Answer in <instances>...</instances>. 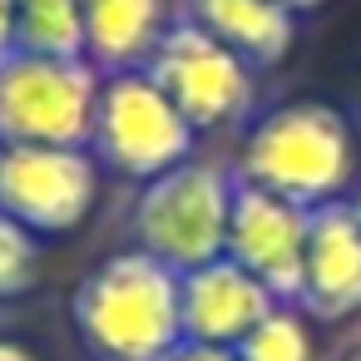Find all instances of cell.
Listing matches in <instances>:
<instances>
[{"mask_svg":"<svg viewBox=\"0 0 361 361\" xmlns=\"http://www.w3.org/2000/svg\"><path fill=\"white\" fill-rule=\"evenodd\" d=\"M297 312L312 322H346L361 312V223L346 198L312 208Z\"/></svg>","mask_w":361,"mask_h":361,"instance_id":"cell-9","label":"cell"},{"mask_svg":"<svg viewBox=\"0 0 361 361\" xmlns=\"http://www.w3.org/2000/svg\"><path fill=\"white\" fill-rule=\"evenodd\" d=\"M233 173L287 203L322 208L346 198L356 178L351 119L326 99H287L247 119Z\"/></svg>","mask_w":361,"mask_h":361,"instance_id":"cell-1","label":"cell"},{"mask_svg":"<svg viewBox=\"0 0 361 361\" xmlns=\"http://www.w3.org/2000/svg\"><path fill=\"white\" fill-rule=\"evenodd\" d=\"M104 169L90 149L60 144H0V213L35 238L85 228L99 203Z\"/></svg>","mask_w":361,"mask_h":361,"instance_id":"cell-7","label":"cell"},{"mask_svg":"<svg viewBox=\"0 0 361 361\" xmlns=\"http://www.w3.org/2000/svg\"><path fill=\"white\" fill-rule=\"evenodd\" d=\"M16 50L85 60V20L80 0H16Z\"/></svg>","mask_w":361,"mask_h":361,"instance_id":"cell-13","label":"cell"},{"mask_svg":"<svg viewBox=\"0 0 361 361\" xmlns=\"http://www.w3.org/2000/svg\"><path fill=\"white\" fill-rule=\"evenodd\" d=\"M193 149H198V129L173 109V99L149 80V70H119L99 80L90 154L99 159L104 173L149 183L188 164Z\"/></svg>","mask_w":361,"mask_h":361,"instance_id":"cell-4","label":"cell"},{"mask_svg":"<svg viewBox=\"0 0 361 361\" xmlns=\"http://www.w3.org/2000/svg\"><path fill=\"white\" fill-rule=\"evenodd\" d=\"M164 361H238L228 346H203V341H178Z\"/></svg>","mask_w":361,"mask_h":361,"instance_id":"cell-16","label":"cell"},{"mask_svg":"<svg viewBox=\"0 0 361 361\" xmlns=\"http://www.w3.org/2000/svg\"><path fill=\"white\" fill-rule=\"evenodd\" d=\"M178 11L233 55H243L257 75L282 65L297 45V16L282 0H183Z\"/></svg>","mask_w":361,"mask_h":361,"instance_id":"cell-12","label":"cell"},{"mask_svg":"<svg viewBox=\"0 0 361 361\" xmlns=\"http://www.w3.org/2000/svg\"><path fill=\"white\" fill-rule=\"evenodd\" d=\"M282 302L252 277L243 272L228 252L183 272L178 277V312H183V341H203V346H238L267 312H277Z\"/></svg>","mask_w":361,"mask_h":361,"instance_id":"cell-10","label":"cell"},{"mask_svg":"<svg viewBox=\"0 0 361 361\" xmlns=\"http://www.w3.org/2000/svg\"><path fill=\"white\" fill-rule=\"evenodd\" d=\"M99 70L90 60L0 55V144H60L90 149Z\"/></svg>","mask_w":361,"mask_h":361,"instance_id":"cell-6","label":"cell"},{"mask_svg":"<svg viewBox=\"0 0 361 361\" xmlns=\"http://www.w3.org/2000/svg\"><path fill=\"white\" fill-rule=\"evenodd\" d=\"M233 213V169L213 159H188L149 183L129 203V247L159 257L178 277L228 252Z\"/></svg>","mask_w":361,"mask_h":361,"instance_id":"cell-3","label":"cell"},{"mask_svg":"<svg viewBox=\"0 0 361 361\" xmlns=\"http://www.w3.org/2000/svg\"><path fill=\"white\" fill-rule=\"evenodd\" d=\"M70 322L94 361H164L183 341L178 272L139 247L109 252L80 277Z\"/></svg>","mask_w":361,"mask_h":361,"instance_id":"cell-2","label":"cell"},{"mask_svg":"<svg viewBox=\"0 0 361 361\" xmlns=\"http://www.w3.org/2000/svg\"><path fill=\"white\" fill-rule=\"evenodd\" d=\"M144 70L198 134L247 124L257 109V70L223 40H213L203 25H193L183 11H173Z\"/></svg>","mask_w":361,"mask_h":361,"instance_id":"cell-5","label":"cell"},{"mask_svg":"<svg viewBox=\"0 0 361 361\" xmlns=\"http://www.w3.org/2000/svg\"><path fill=\"white\" fill-rule=\"evenodd\" d=\"M16 50V0H0V55Z\"/></svg>","mask_w":361,"mask_h":361,"instance_id":"cell-17","label":"cell"},{"mask_svg":"<svg viewBox=\"0 0 361 361\" xmlns=\"http://www.w3.org/2000/svg\"><path fill=\"white\" fill-rule=\"evenodd\" d=\"M351 361H361V351H356V356H351Z\"/></svg>","mask_w":361,"mask_h":361,"instance_id":"cell-21","label":"cell"},{"mask_svg":"<svg viewBox=\"0 0 361 361\" xmlns=\"http://www.w3.org/2000/svg\"><path fill=\"white\" fill-rule=\"evenodd\" d=\"M0 361H35L20 341H6V336H0Z\"/></svg>","mask_w":361,"mask_h":361,"instance_id":"cell-18","label":"cell"},{"mask_svg":"<svg viewBox=\"0 0 361 361\" xmlns=\"http://www.w3.org/2000/svg\"><path fill=\"white\" fill-rule=\"evenodd\" d=\"M80 20H85V60L99 75H119L149 65L173 11L169 0H80Z\"/></svg>","mask_w":361,"mask_h":361,"instance_id":"cell-11","label":"cell"},{"mask_svg":"<svg viewBox=\"0 0 361 361\" xmlns=\"http://www.w3.org/2000/svg\"><path fill=\"white\" fill-rule=\"evenodd\" d=\"M238 361H312V331H307V317L297 307H277L267 312L238 346H233Z\"/></svg>","mask_w":361,"mask_h":361,"instance_id":"cell-14","label":"cell"},{"mask_svg":"<svg viewBox=\"0 0 361 361\" xmlns=\"http://www.w3.org/2000/svg\"><path fill=\"white\" fill-rule=\"evenodd\" d=\"M40 282V238L0 213V302H16Z\"/></svg>","mask_w":361,"mask_h":361,"instance_id":"cell-15","label":"cell"},{"mask_svg":"<svg viewBox=\"0 0 361 361\" xmlns=\"http://www.w3.org/2000/svg\"><path fill=\"white\" fill-rule=\"evenodd\" d=\"M346 203H351V213H356V223H361V188H356V193H351Z\"/></svg>","mask_w":361,"mask_h":361,"instance_id":"cell-20","label":"cell"},{"mask_svg":"<svg viewBox=\"0 0 361 361\" xmlns=\"http://www.w3.org/2000/svg\"><path fill=\"white\" fill-rule=\"evenodd\" d=\"M282 6L292 11V16H312V11H322L326 0H282Z\"/></svg>","mask_w":361,"mask_h":361,"instance_id":"cell-19","label":"cell"},{"mask_svg":"<svg viewBox=\"0 0 361 361\" xmlns=\"http://www.w3.org/2000/svg\"><path fill=\"white\" fill-rule=\"evenodd\" d=\"M312 208L287 203L267 188H252L233 173V213H228V257L252 272L282 307H297L302 257H307Z\"/></svg>","mask_w":361,"mask_h":361,"instance_id":"cell-8","label":"cell"}]
</instances>
